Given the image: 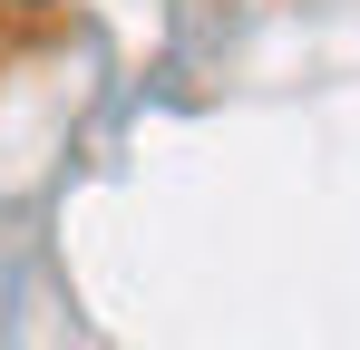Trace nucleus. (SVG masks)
Instances as JSON below:
<instances>
[{"mask_svg":"<svg viewBox=\"0 0 360 350\" xmlns=\"http://www.w3.org/2000/svg\"><path fill=\"white\" fill-rule=\"evenodd\" d=\"M59 0H0V20H49Z\"/></svg>","mask_w":360,"mask_h":350,"instance_id":"obj_1","label":"nucleus"}]
</instances>
